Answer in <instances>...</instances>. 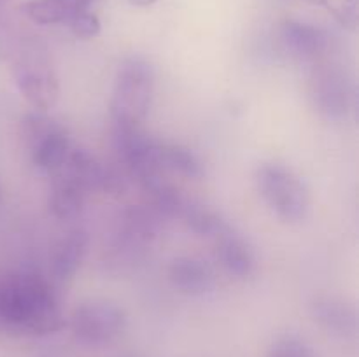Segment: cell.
Wrapping results in <instances>:
<instances>
[{
    "instance_id": "obj_1",
    "label": "cell",
    "mask_w": 359,
    "mask_h": 357,
    "mask_svg": "<svg viewBox=\"0 0 359 357\" xmlns=\"http://www.w3.org/2000/svg\"><path fill=\"white\" fill-rule=\"evenodd\" d=\"M0 326L49 335L65 326L51 284L32 272L0 276Z\"/></svg>"
},
{
    "instance_id": "obj_2",
    "label": "cell",
    "mask_w": 359,
    "mask_h": 357,
    "mask_svg": "<svg viewBox=\"0 0 359 357\" xmlns=\"http://www.w3.org/2000/svg\"><path fill=\"white\" fill-rule=\"evenodd\" d=\"M154 91V70L142 56L119 65L111 98V118L118 125H139L147 114Z\"/></svg>"
},
{
    "instance_id": "obj_3",
    "label": "cell",
    "mask_w": 359,
    "mask_h": 357,
    "mask_svg": "<svg viewBox=\"0 0 359 357\" xmlns=\"http://www.w3.org/2000/svg\"><path fill=\"white\" fill-rule=\"evenodd\" d=\"M256 186L269 209L287 223L307 216L309 192L291 168L279 163H265L256 172Z\"/></svg>"
},
{
    "instance_id": "obj_4",
    "label": "cell",
    "mask_w": 359,
    "mask_h": 357,
    "mask_svg": "<svg viewBox=\"0 0 359 357\" xmlns=\"http://www.w3.org/2000/svg\"><path fill=\"white\" fill-rule=\"evenodd\" d=\"M126 315L118 304L104 300L86 301L70 315L74 338L88 346H102L118 338L125 329Z\"/></svg>"
},
{
    "instance_id": "obj_5",
    "label": "cell",
    "mask_w": 359,
    "mask_h": 357,
    "mask_svg": "<svg viewBox=\"0 0 359 357\" xmlns=\"http://www.w3.org/2000/svg\"><path fill=\"white\" fill-rule=\"evenodd\" d=\"M311 98L325 118H344L351 105V86L346 72L337 65L318 66L311 77Z\"/></svg>"
},
{
    "instance_id": "obj_6",
    "label": "cell",
    "mask_w": 359,
    "mask_h": 357,
    "mask_svg": "<svg viewBox=\"0 0 359 357\" xmlns=\"http://www.w3.org/2000/svg\"><path fill=\"white\" fill-rule=\"evenodd\" d=\"M16 83L23 97L35 108L48 111L58 100V80L53 70L39 59L21 62L16 66Z\"/></svg>"
},
{
    "instance_id": "obj_7",
    "label": "cell",
    "mask_w": 359,
    "mask_h": 357,
    "mask_svg": "<svg viewBox=\"0 0 359 357\" xmlns=\"http://www.w3.org/2000/svg\"><path fill=\"white\" fill-rule=\"evenodd\" d=\"M280 41L291 55L304 59L318 58L330 48L325 30L302 21H286L280 27Z\"/></svg>"
},
{
    "instance_id": "obj_8",
    "label": "cell",
    "mask_w": 359,
    "mask_h": 357,
    "mask_svg": "<svg viewBox=\"0 0 359 357\" xmlns=\"http://www.w3.org/2000/svg\"><path fill=\"white\" fill-rule=\"evenodd\" d=\"M168 279L172 286L184 294L200 296L214 287V272L205 261L198 258H177L168 266Z\"/></svg>"
},
{
    "instance_id": "obj_9",
    "label": "cell",
    "mask_w": 359,
    "mask_h": 357,
    "mask_svg": "<svg viewBox=\"0 0 359 357\" xmlns=\"http://www.w3.org/2000/svg\"><path fill=\"white\" fill-rule=\"evenodd\" d=\"M312 317L321 328L337 336H354L358 332V314L351 304L337 298H319L312 303Z\"/></svg>"
},
{
    "instance_id": "obj_10",
    "label": "cell",
    "mask_w": 359,
    "mask_h": 357,
    "mask_svg": "<svg viewBox=\"0 0 359 357\" xmlns=\"http://www.w3.org/2000/svg\"><path fill=\"white\" fill-rule=\"evenodd\" d=\"M88 233L74 230L56 247L51 261V273L56 280H67L79 270L88 251Z\"/></svg>"
},
{
    "instance_id": "obj_11",
    "label": "cell",
    "mask_w": 359,
    "mask_h": 357,
    "mask_svg": "<svg viewBox=\"0 0 359 357\" xmlns=\"http://www.w3.org/2000/svg\"><path fill=\"white\" fill-rule=\"evenodd\" d=\"M216 240L217 255L224 268L235 276L251 275L252 268H255V255L244 238L235 233L231 226H228Z\"/></svg>"
},
{
    "instance_id": "obj_12",
    "label": "cell",
    "mask_w": 359,
    "mask_h": 357,
    "mask_svg": "<svg viewBox=\"0 0 359 357\" xmlns=\"http://www.w3.org/2000/svg\"><path fill=\"white\" fill-rule=\"evenodd\" d=\"M93 0H30L23 6L25 14L39 24H55L70 21L84 13Z\"/></svg>"
},
{
    "instance_id": "obj_13",
    "label": "cell",
    "mask_w": 359,
    "mask_h": 357,
    "mask_svg": "<svg viewBox=\"0 0 359 357\" xmlns=\"http://www.w3.org/2000/svg\"><path fill=\"white\" fill-rule=\"evenodd\" d=\"M65 175L84 191L102 189L105 164L100 163L90 150L70 149L65 163Z\"/></svg>"
},
{
    "instance_id": "obj_14",
    "label": "cell",
    "mask_w": 359,
    "mask_h": 357,
    "mask_svg": "<svg viewBox=\"0 0 359 357\" xmlns=\"http://www.w3.org/2000/svg\"><path fill=\"white\" fill-rule=\"evenodd\" d=\"M158 214L153 209L147 210L142 206H132L123 214L121 219V240L128 247L146 245L156 237Z\"/></svg>"
},
{
    "instance_id": "obj_15",
    "label": "cell",
    "mask_w": 359,
    "mask_h": 357,
    "mask_svg": "<svg viewBox=\"0 0 359 357\" xmlns=\"http://www.w3.org/2000/svg\"><path fill=\"white\" fill-rule=\"evenodd\" d=\"M69 153L70 144L62 128L53 130L32 146L34 163L42 170H56L63 167Z\"/></svg>"
},
{
    "instance_id": "obj_16",
    "label": "cell",
    "mask_w": 359,
    "mask_h": 357,
    "mask_svg": "<svg viewBox=\"0 0 359 357\" xmlns=\"http://www.w3.org/2000/svg\"><path fill=\"white\" fill-rule=\"evenodd\" d=\"M181 217L184 219V223L188 224L189 230L193 233L200 234V237H210L217 238L224 230H226L230 224L216 212L210 206L202 205V203H196L188 200L182 209Z\"/></svg>"
},
{
    "instance_id": "obj_17",
    "label": "cell",
    "mask_w": 359,
    "mask_h": 357,
    "mask_svg": "<svg viewBox=\"0 0 359 357\" xmlns=\"http://www.w3.org/2000/svg\"><path fill=\"white\" fill-rule=\"evenodd\" d=\"M84 192H86L84 189H81L76 182L70 181L65 175L56 182L51 191V198H49L51 212L58 219H74L83 210Z\"/></svg>"
},
{
    "instance_id": "obj_18",
    "label": "cell",
    "mask_w": 359,
    "mask_h": 357,
    "mask_svg": "<svg viewBox=\"0 0 359 357\" xmlns=\"http://www.w3.org/2000/svg\"><path fill=\"white\" fill-rule=\"evenodd\" d=\"M160 164L161 168L188 178H200L203 175L202 161L191 149L179 144H160Z\"/></svg>"
},
{
    "instance_id": "obj_19",
    "label": "cell",
    "mask_w": 359,
    "mask_h": 357,
    "mask_svg": "<svg viewBox=\"0 0 359 357\" xmlns=\"http://www.w3.org/2000/svg\"><path fill=\"white\" fill-rule=\"evenodd\" d=\"M266 357H316V354L304 340L297 336H283L272 343Z\"/></svg>"
},
{
    "instance_id": "obj_20",
    "label": "cell",
    "mask_w": 359,
    "mask_h": 357,
    "mask_svg": "<svg viewBox=\"0 0 359 357\" xmlns=\"http://www.w3.org/2000/svg\"><path fill=\"white\" fill-rule=\"evenodd\" d=\"M309 2L328 9L344 24H353L356 21V0H309Z\"/></svg>"
},
{
    "instance_id": "obj_21",
    "label": "cell",
    "mask_w": 359,
    "mask_h": 357,
    "mask_svg": "<svg viewBox=\"0 0 359 357\" xmlns=\"http://www.w3.org/2000/svg\"><path fill=\"white\" fill-rule=\"evenodd\" d=\"M70 27H72L74 34L81 38H91L100 34V21L95 14L88 13V10L74 16L70 20Z\"/></svg>"
},
{
    "instance_id": "obj_22",
    "label": "cell",
    "mask_w": 359,
    "mask_h": 357,
    "mask_svg": "<svg viewBox=\"0 0 359 357\" xmlns=\"http://www.w3.org/2000/svg\"><path fill=\"white\" fill-rule=\"evenodd\" d=\"M158 2V0H130V4H133V6H139V7H146V6H151V4Z\"/></svg>"
},
{
    "instance_id": "obj_23",
    "label": "cell",
    "mask_w": 359,
    "mask_h": 357,
    "mask_svg": "<svg viewBox=\"0 0 359 357\" xmlns=\"http://www.w3.org/2000/svg\"><path fill=\"white\" fill-rule=\"evenodd\" d=\"M42 357H56V356H42Z\"/></svg>"
}]
</instances>
